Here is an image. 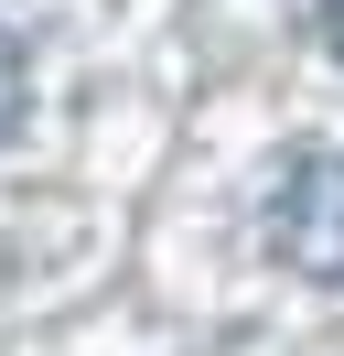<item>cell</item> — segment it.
Instances as JSON below:
<instances>
[{"instance_id": "2", "label": "cell", "mask_w": 344, "mask_h": 356, "mask_svg": "<svg viewBox=\"0 0 344 356\" xmlns=\"http://www.w3.org/2000/svg\"><path fill=\"white\" fill-rule=\"evenodd\" d=\"M22 97H33V54H22V33L0 22V140H11V119H22Z\"/></svg>"}, {"instance_id": "1", "label": "cell", "mask_w": 344, "mask_h": 356, "mask_svg": "<svg viewBox=\"0 0 344 356\" xmlns=\"http://www.w3.org/2000/svg\"><path fill=\"white\" fill-rule=\"evenodd\" d=\"M269 259L301 281H344V152H301L269 184Z\"/></svg>"}, {"instance_id": "3", "label": "cell", "mask_w": 344, "mask_h": 356, "mask_svg": "<svg viewBox=\"0 0 344 356\" xmlns=\"http://www.w3.org/2000/svg\"><path fill=\"white\" fill-rule=\"evenodd\" d=\"M312 22H322V44H334V65H344V0H312Z\"/></svg>"}]
</instances>
